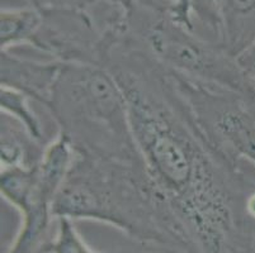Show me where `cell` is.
Masks as SVG:
<instances>
[{
    "label": "cell",
    "instance_id": "6da1fadb",
    "mask_svg": "<svg viewBox=\"0 0 255 253\" xmlns=\"http://www.w3.org/2000/svg\"><path fill=\"white\" fill-rule=\"evenodd\" d=\"M103 67L124 92L155 191L193 253H255L254 222L245 213L255 178L213 147L170 71L126 29L112 39Z\"/></svg>",
    "mask_w": 255,
    "mask_h": 253
},
{
    "label": "cell",
    "instance_id": "7a4b0ae2",
    "mask_svg": "<svg viewBox=\"0 0 255 253\" xmlns=\"http://www.w3.org/2000/svg\"><path fill=\"white\" fill-rule=\"evenodd\" d=\"M52 213L113 227L149 253H193L145 165L75 152Z\"/></svg>",
    "mask_w": 255,
    "mask_h": 253
},
{
    "label": "cell",
    "instance_id": "3957f363",
    "mask_svg": "<svg viewBox=\"0 0 255 253\" xmlns=\"http://www.w3.org/2000/svg\"><path fill=\"white\" fill-rule=\"evenodd\" d=\"M45 108L75 152L145 165L124 92L106 67L64 64Z\"/></svg>",
    "mask_w": 255,
    "mask_h": 253
},
{
    "label": "cell",
    "instance_id": "277c9868",
    "mask_svg": "<svg viewBox=\"0 0 255 253\" xmlns=\"http://www.w3.org/2000/svg\"><path fill=\"white\" fill-rule=\"evenodd\" d=\"M125 29L171 73L241 95L249 86L250 83L235 56L165 14L128 0Z\"/></svg>",
    "mask_w": 255,
    "mask_h": 253
},
{
    "label": "cell",
    "instance_id": "5b68a950",
    "mask_svg": "<svg viewBox=\"0 0 255 253\" xmlns=\"http://www.w3.org/2000/svg\"><path fill=\"white\" fill-rule=\"evenodd\" d=\"M170 74L213 147L233 164L255 166V119L243 95Z\"/></svg>",
    "mask_w": 255,
    "mask_h": 253
},
{
    "label": "cell",
    "instance_id": "8992f818",
    "mask_svg": "<svg viewBox=\"0 0 255 253\" xmlns=\"http://www.w3.org/2000/svg\"><path fill=\"white\" fill-rule=\"evenodd\" d=\"M41 13L42 20L28 47L62 64L103 66L110 29L89 9H48Z\"/></svg>",
    "mask_w": 255,
    "mask_h": 253
},
{
    "label": "cell",
    "instance_id": "52a82bcc",
    "mask_svg": "<svg viewBox=\"0 0 255 253\" xmlns=\"http://www.w3.org/2000/svg\"><path fill=\"white\" fill-rule=\"evenodd\" d=\"M194 31L238 57L255 42V0H191Z\"/></svg>",
    "mask_w": 255,
    "mask_h": 253
},
{
    "label": "cell",
    "instance_id": "ba28073f",
    "mask_svg": "<svg viewBox=\"0 0 255 253\" xmlns=\"http://www.w3.org/2000/svg\"><path fill=\"white\" fill-rule=\"evenodd\" d=\"M62 178L37 166L36 182L28 196L15 204L20 226L6 253H41L53 219L52 205Z\"/></svg>",
    "mask_w": 255,
    "mask_h": 253
},
{
    "label": "cell",
    "instance_id": "9c48e42d",
    "mask_svg": "<svg viewBox=\"0 0 255 253\" xmlns=\"http://www.w3.org/2000/svg\"><path fill=\"white\" fill-rule=\"evenodd\" d=\"M1 86L22 91L32 100L47 105L64 64L56 60L38 61L1 51Z\"/></svg>",
    "mask_w": 255,
    "mask_h": 253
},
{
    "label": "cell",
    "instance_id": "30bf717a",
    "mask_svg": "<svg viewBox=\"0 0 255 253\" xmlns=\"http://www.w3.org/2000/svg\"><path fill=\"white\" fill-rule=\"evenodd\" d=\"M47 145L38 142L20 123L1 113L0 118V167L34 169Z\"/></svg>",
    "mask_w": 255,
    "mask_h": 253
},
{
    "label": "cell",
    "instance_id": "8fae6325",
    "mask_svg": "<svg viewBox=\"0 0 255 253\" xmlns=\"http://www.w3.org/2000/svg\"><path fill=\"white\" fill-rule=\"evenodd\" d=\"M42 20V13L34 6H1L0 11V46L1 51H11L28 46Z\"/></svg>",
    "mask_w": 255,
    "mask_h": 253
},
{
    "label": "cell",
    "instance_id": "7c38bea8",
    "mask_svg": "<svg viewBox=\"0 0 255 253\" xmlns=\"http://www.w3.org/2000/svg\"><path fill=\"white\" fill-rule=\"evenodd\" d=\"M31 100V97L23 94L22 91H18L15 89H11V87L1 86V89H0L1 113L9 115V117L17 120L18 123H20L36 141L43 143V145H48L50 141H47V138H46L42 122L29 105Z\"/></svg>",
    "mask_w": 255,
    "mask_h": 253
},
{
    "label": "cell",
    "instance_id": "4fadbf2b",
    "mask_svg": "<svg viewBox=\"0 0 255 253\" xmlns=\"http://www.w3.org/2000/svg\"><path fill=\"white\" fill-rule=\"evenodd\" d=\"M56 231L51 240L45 243L41 253H107L90 247L76 229L74 220L56 218Z\"/></svg>",
    "mask_w": 255,
    "mask_h": 253
},
{
    "label": "cell",
    "instance_id": "5bb4252c",
    "mask_svg": "<svg viewBox=\"0 0 255 253\" xmlns=\"http://www.w3.org/2000/svg\"><path fill=\"white\" fill-rule=\"evenodd\" d=\"M133 1L150 10L165 14L183 27H187L188 29L196 33L192 22L191 0H133Z\"/></svg>",
    "mask_w": 255,
    "mask_h": 253
},
{
    "label": "cell",
    "instance_id": "9a60e30c",
    "mask_svg": "<svg viewBox=\"0 0 255 253\" xmlns=\"http://www.w3.org/2000/svg\"><path fill=\"white\" fill-rule=\"evenodd\" d=\"M24 4L41 10L48 9H88L97 0H23Z\"/></svg>",
    "mask_w": 255,
    "mask_h": 253
},
{
    "label": "cell",
    "instance_id": "2e32d148",
    "mask_svg": "<svg viewBox=\"0 0 255 253\" xmlns=\"http://www.w3.org/2000/svg\"><path fill=\"white\" fill-rule=\"evenodd\" d=\"M236 59L241 70L244 71L248 81L250 84H255V42L247 50L243 51Z\"/></svg>",
    "mask_w": 255,
    "mask_h": 253
},
{
    "label": "cell",
    "instance_id": "e0dca14e",
    "mask_svg": "<svg viewBox=\"0 0 255 253\" xmlns=\"http://www.w3.org/2000/svg\"><path fill=\"white\" fill-rule=\"evenodd\" d=\"M243 99L247 105L248 110L250 111V114L254 117L255 119V84H250L245 92L243 94Z\"/></svg>",
    "mask_w": 255,
    "mask_h": 253
},
{
    "label": "cell",
    "instance_id": "ac0fdd59",
    "mask_svg": "<svg viewBox=\"0 0 255 253\" xmlns=\"http://www.w3.org/2000/svg\"><path fill=\"white\" fill-rule=\"evenodd\" d=\"M245 213L252 222L255 223V187L250 190L245 199Z\"/></svg>",
    "mask_w": 255,
    "mask_h": 253
},
{
    "label": "cell",
    "instance_id": "d6986e66",
    "mask_svg": "<svg viewBox=\"0 0 255 253\" xmlns=\"http://www.w3.org/2000/svg\"><path fill=\"white\" fill-rule=\"evenodd\" d=\"M115 1H126V0H115Z\"/></svg>",
    "mask_w": 255,
    "mask_h": 253
}]
</instances>
